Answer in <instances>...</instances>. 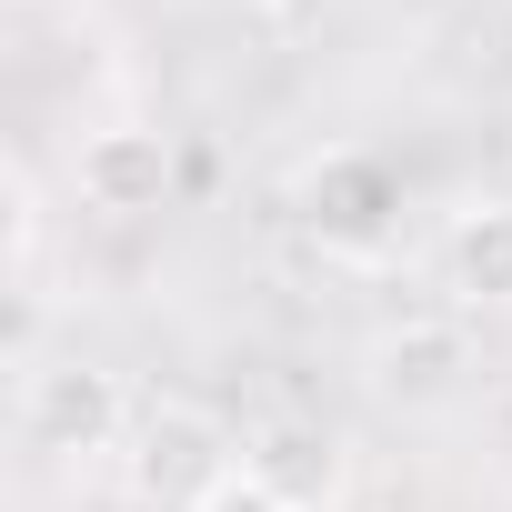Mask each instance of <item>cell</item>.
Instances as JSON below:
<instances>
[{
    "instance_id": "1",
    "label": "cell",
    "mask_w": 512,
    "mask_h": 512,
    "mask_svg": "<svg viewBox=\"0 0 512 512\" xmlns=\"http://www.w3.org/2000/svg\"><path fill=\"white\" fill-rule=\"evenodd\" d=\"M131 432V392L101 362H31L21 372V442L51 462H101Z\"/></svg>"
},
{
    "instance_id": "2",
    "label": "cell",
    "mask_w": 512,
    "mask_h": 512,
    "mask_svg": "<svg viewBox=\"0 0 512 512\" xmlns=\"http://www.w3.org/2000/svg\"><path fill=\"white\" fill-rule=\"evenodd\" d=\"M71 181H81V201H91L101 221H141V211L171 201L181 161H171V141H161L151 121H101V131H81Z\"/></svg>"
},
{
    "instance_id": "3",
    "label": "cell",
    "mask_w": 512,
    "mask_h": 512,
    "mask_svg": "<svg viewBox=\"0 0 512 512\" xmlns=\"http://www.w3.org/2000/svg\"><path fill=\"white\" fill-rule=\"evenodd\" d=\"M241 472H262L292 512H332L352 492V442L332 422H262L241 442Z\"/></svg>"
},
{
    "instance_id": "4",
    "label": "cell",
    "mask_w": 512,
    "mask_h": 512,
    "mask_svg": "<svg viewBox=\"0 0 512 512\" xmlns=\"http://www.w3.org/2000/svg\"><path fill=\"white\" fill-rule=\"evenodd\" d=\"M442 282L472 312H512V201H462L442 231Z\"/></svg>"
},
{
    "instance_id": "5",
    "label": "cell",
    "mask_w": 512,
    "mask_h": 512,
    "mask_svg": "<svg viewBox=\"0 0 512 512\" xmlns=\"http://www.w3.org/2000/svg\"><path fill=\"white\" fill-rule=\"evenodd\" d=\"M221 472H231V462L211 452V422L171 402V412L151 422V442H141V492H171V502L191 512V502H201V492H211Z\"/></svg>"
},
{
    "instance_id": "6",
    "label": "cell",
    "mask_w": 512,
    "mask_h": 512,
    "mask_svg": "<svg viewBox=\"0 0 512 512\" xmlns=\"http://www.w3.org/2000/svg\"><path fill=\"white\" fill-rule=\"evenodd\" d=\"M372 362H382V392H392V402H442V392H452V342H442V332L382 342Z\"/></svg>"
},
{
    "instance_id": "7",
    "label": "cell",
    "mask_w": 512,
    "mask_h": 512,
    "mask_svg": "<svg viewBox=\"0 0 512 512\" xmlns=\"http://www.w3.org/2000/svg\"><path fill=\"white\" fill-rule=\"evenodd\" d=\"M0 231H11V272L31 282V251H41V181H31V161H0Z\"/></svg>"
},
{
    "instance_id": "8",
    "label": "cell",
    "mask_w": 512,
    "mask_h": 512,
    "mask_svg": "<svg viewBox=\"0 0 512 512\" xmlns=\"http://www.w3.org/2000/svg\"><path fill=\"white\" fill-rule=\"evenodd\" d=\"M191 512H292V502H282V492H272L262 472H241V462H231V472H221V482H211V492H201Z\"/></svg>"
},
{
    "instance_id": "9",
    "label": "cell",
    "mask_w": 512,
    "mask_h": 512,
    "mask_svg": "<svg viewBox=\"0 0 512 512\" xmlns=\"http://www.w3.org/2000/svg\"><path fill=\"white\" fill-rule=\"evenodd\" d=\"M251 11H282V0H251Z\"/></svg>"
}]
</instances>
